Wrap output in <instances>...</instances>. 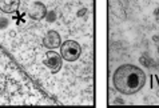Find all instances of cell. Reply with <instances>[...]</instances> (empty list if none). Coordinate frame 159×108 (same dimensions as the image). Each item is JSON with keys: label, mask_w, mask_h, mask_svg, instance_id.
<instances>
[{"label": "cell", "mask_w": 159, "mask_h": 108, "mask_svg": "<svg viewBox=\"0 0 159 108\" xmlns=\"http://www.w3.org/2000/svg\"><path fill=\"white\" fill-rule=\"evenodd\" d=\"M60 55L66 62H75L80 58L82 47L75 40H66L60 45Z\"/></svg>", "instance_id": "2"}, {"label": "cell", "mask_w": 159, "mask_h": 108, "mask_svg": "<svg viewBox=\"0 0 159 108\" xmlns=\"http://www.w3.org/2000/svg\"><path fill=\"white\" fill-rule=\"evenodd\" d=\"M44 64L47 68H50L52 73H56L60 71L61 64H63V58H61L60 52H55L54 50H50L48 52H46L44 56Z\"/></svg>", "instance_id": "3"}, {"label": "cell", "mask_w": 159, "mask_h": 108, "mask_svg": "<svg viewBox=\"0 0 159 108\" xmlns=\"http://www.w3.org/2000/svg\"><path fill=\"white\" fill-rule=\"evenodd\" d=\"M46 15H47V8L40 0L34 2L28 7V16L32 20H43L46 18Z\"/></svg>", "instance_id": "4"}, {"label": "cell", "mask_w": 159, "mask_h": 108, "mask_svg": "<svg viewBox=\"0 0 159 108\" xmlns=\"http://www.w3.org/2000/svg\"><path fill=\"white\" fill-rule=\"evenodd\" d=\"M19 6L20 0H0V11L4 14H15Z\"/></svg>", "instance_id": "6"}, {"label": "cell", "mask_w": 159, "mask_h": 108, "mask_svg": "<svg viewBox=\"0 0 159 108\" xmlns=\"http://www.w3.org/2000/svg\"><path fill=\"white\" fill-rule=\"evenodd\" d=\"M43 45L46 47V48H48V50L60 48V45H61V39H60L59 32L54 31V29L48 31L46 35H44V37H43Z\"/></svg>", "instance_id": "5"}, {"label": "cell", "mask_w": 159, "mask_h": 108, "mask_svg": "<svg viewBox=\"0 0 159 108\" xmlns=\"http://www.w3.org/2000/svg\"><path fill=\"white\" fill-rule=\"evenodd\" d=\"M146 84V73L134 64L119 66L112 73V85L119 93L130 96L139 92Z\"/></svg>", "instance_id": "1"}]
</instances>
